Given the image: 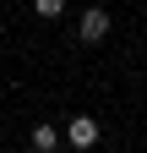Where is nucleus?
Returning a JSON list of instances; mask_svg holds the SVG:
<instances>
[{"label":"nucleus","instance_id":"nucleus-3","mask_svg":"<svg viewBox=\"0 0 147 153\" xmlns=\"http://www.w3.org/2000/svg\"><path fill=\"white\" fill-rule=\"evenodd\" d=\"M27 142H33V153H54V148H60L65 137H60V126H49V120H38V126L27 131Z\"/></svg>","mask_w":147,"mask_h":153},{"label":"nucleus","instance_id":"nucleus-1","mask_svg":"<svg viewBox=\"0 0 147 153\" xmlns=\"http://www.w3.org/2000/svg\"><path fill=\"white\" fill-rule=\"evenodd\" d=\"M76 33H82V44H104L109 38V6H87L82 22H76Z\"/></svg>","mask_w":147,"mask_h":153},{"label":"nucleus","instance_id":"nucleus-2","mask_svg":"<svg viewBox=\"0 0 147 153\" xmlns=\"http://www.w3.org/2000/svg\"><path fill=\"white\" fill-rule=\"evenodd\" d=\"M65 148H76V153L98 148V120H93V115H76V120L65 126Z\"/></svg>","mask_w":147,"mask_h":153},{"label":"nucleus","instance_id":"nucleus-4","mask_svg":"<svg viewBox=\"0 0 147 153\" xmlns=\"http://www.w3.org/2000/svg\"><path fill=\"white\" fill-rule=\"evenodd\" d=\"M33 11H38L44 22H54V16H65V0H33Z\"/></svg>","mask_w":147,"mask_h":153}]
</instances>
